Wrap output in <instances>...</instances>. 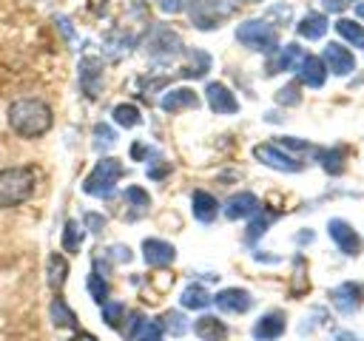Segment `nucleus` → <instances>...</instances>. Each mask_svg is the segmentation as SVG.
<instances>
[{
    "label": "nucleus",
    "instance_id": "47",
    "mask_svg": "<svg viewBox=\"0 0 364 341\" xmlns=\"http://www.w3.org/2000/svg\"><path fill=\"white\" fill-rule=\"evenodd\" d=\"M239 3H259V0H239Z\"/></svg>",
    "mask_w": 364,
    "mask_h": 341
},
{
    "label": "nucleus",
    "instance_id": "4",
    "mask_svg": "<svg viewBox=\"0 0 364 341\" xmlns=\"http://www.w3.org/2000/svg\"><path fill=\"white\" fill-rule=\"evenodd\" d=\"M236 40L242 45L253 48V51H262V54H270V51L279 48V34L267 20H245V23H239Z\"/></svg>",
    "mask_w": 364,
    "mask_h": 341
},
{
    "label": "nucleus",
    "instance_id": "31",
    "mask_svg": "<svg viewBox=\"0 0 364 341\" xmlns=\"http://www.w3.org/2000/svg\"><path fill=\"white\" fill-rule=\"evenodd\" d=\"M273 219H276V213L259 207V210L253 213V222L247 224V242H259V239L267 233V227L273 224Z\"/></svg>",
    "mask_w": 364,
    "mask_h": 341
},
{
    "label": "nucleus",
    "instance_id": "30",
    "mask_svg": "<svg viewBox=\"0 0 364 341\" xmlns=\"http://www.w3.org/2000/svg\"><path fill=\"white\" fill-rule=\"evenodd\" d=\"M111 117H114V122H117L119 128H136V125L142 122L139 108H136V105H131V102H119V105H114Z\"/></svg>",
    "mask_w": 364,
    "mask_h": 341
},
{
    "label": "nucleus",
    "instance_id": "35",
    "mask_svg": "<svg viewBox=\"0 0 364 341\" xmlns=\"http://www.w3.org/2000/svg\"><path fill=\"white\" fill-rule=\"evenodd\" d=\"M159 324H162V330H168L171 335H185V332H188V321H185V315L176 313V310H168V313L159 318Z\"/></svg>",
    "mask_w": 364,
    "mask_h": 341
},
{
    "label": "nucleus",
    "instance_id": "18",
    "mask_svg": "<svg viewBox=\"0 0 364 341\" xmlns=\"http://www.w3.org/2000/svg\"><path fill=\"white\" fill-rule=\"evenodd\" d=\"M324 80H327L324 63H321L318 57H313V54L301 57V63H299V82H304V85H310V88H321Z\"/></svg>",
    "mask_w": 364,
    "mask_h": 341
},
{
    "label": "nucleus",
    "instance_id": "17",
    "mask_svg": "<svg viewBox=\"0 0 364 341\" xmlns=\"http://www.w3.org/2000/svg\"><path fill=\"white\" fill-rule=\"evenodd\" d=\"M196 105H199V97H196V91H193V88H188V85L171 88V91H165V94H162V99H159V108H162V111H168V114L182 111V108H196Z\"/></svg>",
    "mask_w": 364,
    "mask_h": 341
},
{
    "label": "nucleus",
    "instance_id": "6",
    "mask_svg": "<svg viewBox=\"0 0 364 341\" xmlns=\"http://www.w3.org/2000/svg\"><path fill=\"white\" fill-rule=\"evenodd\" d=\"M145 48H148V54L154 60H171V57L185 51L182 48V37L168 26H154V31L145 40Z\"/></svg>",
    "mask_w": 364,
    "mask_h": 341
},
{
    "label": "nucleus",
    "instance_id": "24",
    "mask_svg": "<svg viewBox=\"0 0 364 341\" xmlns=\"http://www.w3.org/2000/svg\"><path fill=\"white\" fill-rule=\"evenodd\" d=\"M46 270H48V287L54 293H60L63 284H65V278H68V261L60 253H51L48 261H46Z\"/></svg>",
    "mask_w": 364,
    "mask_h": 341
},
{
    "label": "nucleus",
    "instance_id": "29",
    "mask_svg": "<svg viewBox=\"0 0 364 341\" xmlns=\"http://www.w3.org/2000/svg\"><path fill=\"white\" fill-rule=\"evenodd\" d=\"M333 28H336V34H338L341 40H347L350 45L364 48V26H361V23H355V20H350V17H341Z\"/></svg>",
    "mask_w": 364,
    "mask_h": 341
},
{
    "label": "nucleus",
    "instance_id": "3",
    "mask_svg": "<svg viewBox=\"0 0 364 341\" xmlns=\"http://www.w3.org/2000/svg\"><path fill=\"white\" fill-rule=\"evenodd\" d=\"M122 173H125V168H122L119 159L102 156V159H97V165L91 168V173L85 176L82 190H85L88 196H100V199H102V196H111Z\"/></svg>",
    "mask_w": 364,
    "mask_h": 341
},
{
    "label": "nucleus",
    "instance_id": "22",
    "mask_svg": "<svg viewBox=\"0 0 364 341\" xmlns=\"http://www.w3.org/2000/svg\"><path fill=\"white\" fill-rule=\"evenodd\" d=\"M301 45H296V43H287L282 51H279V57L276 60H270V65H267V71L273 74V71H290V68H299V63H301Z\"/></svg>",
    "mask_w": 364,
    "mask_h": 341
},
{
    "label": "nucleus",
    "instance_id": "10",
    "mask_svg": "<svg viewBox=\"0 0 364 341\" xmlns=\"http://www.w3.org/2000/svg\"><path fill=\"white\" fill-rule=\"evenodd\" d=\"M327 233H330V239L336 242V247H338L341 253L355 256V253L361 250V239H358V233L353 230L350 222H344V219H330V222H327Z\"/></svg>",
    "mask_w": 364,
    "mask_h": 341
},
{
    "label": "nucleus",
    "instance_id": "28",
    "mask_svg": "<svg viewBox=\"0 0 364 341\" xmlns=\"http://www.w3.org/2000/svg\"><path fill=\"white\" fill-rule=\"evenodd\" d=\"M179 304H182L185 310H205V307L210 304V293H208L202 284H188V287L182 290V296H179Z\"/></svg>",
    "mask_w": 364,
    "mask_h": 341
},
{
    "label": "nucleus",
    "instance_id": "32",
    "mask_svg": "<svg viewBox=\"0 0 364 341\" xmlns=\"http://www.w3.org/2000/svg\"><path fill=\"white\" fill-rule=\"evenodd\" d=\"M316 156H318V165H321L330 176H336V173L344 170V151H341V148H327V151H318Z\"/></svg>",
    "mask_w": 364,
    "mask_h": 341
},
{
    "label": "nucleus",
    "instance_id": "36",
    "mask_svg": "<svg viewBox=\"0 0 364 341\" xmlns=\"http://www.w3.org/2000/svg\"><path fill=\"white\" fill-rule=\"evenodd\" d=\"M114 142H117L114 128H111V125H105V122H97V125H94V148L105 151V148H111Z\"/></svg>",
    "mask_w": 364,
    "mask_h": 341
},
{
    "label": "nucleus",
    "instance_id": "37",
    "mask_svg": "<svg viewBox=\"0 0 364 341\" xmlns=\"http://www.w3.org/2000/svg\"><path fill=\"white\" fill-rule=\"evenodd\" d=\"M122 315H125V307L119 304V301H105L102 304V318H105V324L108 327H122Z\"/></svg>",
    "mask_w": 364,
    "mask_h": 341
},
{
    "label": "nucleus",
    "instance_id": "20",
    "mask_svg": "<svg viewBox=\"0 0 364 341\" xmlns=\"http://www.w3.org/2000/svg\"><path fill=\"white\" fill-rule=\"evenodd\" d=\"M193 332L202 338V341H225L228 338V327L222 318L216 315H202L196 324H193Z\"/></svg>",
    "mask_w": 364,
    "mask_h": 341
},
{
    "label": "nucleus",
    "instance_id": "42",
    "mask_svg": "<svg viewBox=\"0 0 364 341\" xmlns=\"http://www.w3.org/2000/svg\"><path fill=\"white\" fill-rule=\"evenodd\" d=\"M108 256H111L114 261H131V250H128L125 244H111V247H108Z\"/></svg>",
    "mask_w": 364,
    "mask_h": 341
},
{
    "label": "nucleus",
    "instance_id": "25",
    "mask_svg": "<svg viewBox=\"0 0 364 341\" xmlns=\"http://www.w3.org/2000/svg\"><path fill=\"white\" fill-rule=\"evenodd\" d=\"M131 341H162V324L145 315H136L134 330H131Z\"/></svg>",
    "mask_w": 364,
    "mask_h": 341
},
{
    "label": "nucleus",
    "instance_id": "11",
    "mask_svg": "<svg viewBox=\"0 0 364 341\" xmlns=\"http://www.w3.org/2000/svg\"><path fill=\"white\" fill-rule=\"evenodd\" d=\"M205 99H208V108L213 114H236L239 111V99L233 97V91L225 82H208Z\"/></svg>",
    "mask_w": 364,
    "mask_h": 341
},
{
    "label": "nucleus",
    "instance_id": "26",
    "mask_svg": "<svg viewBox=\"0 0 364 341\" xmlns=\"http://www.w3.org/2000/svg\"><path fill=\"white\" fill-rule=\"evenodd\" d=\"M122 199H125V202H128V207H131L128 219H139V216H145V213H148V207H151V196H148L142 188H136V185L125 188Z\"/></svg>",
    "mask_w": 364,
    "mask_h": 341
},
{
    "label": "nucleus",
    "instance_id": "34",
    "mask_svg": "<svg viewBox=\"0 0 364 341\" xmlns=\"http://www.w3.org/2000/svg\"><path fill=\"white\" fill-rule=\"evenodd\" d=\"M88 293H91V298L97 301V304H105L108 301V281L102 278V273L100 270H94L91 276H88Z\"/></svg>",
    "mask_w": 364,
    "mask_h": 341
},
{
    "label": "nucleus",
    "instance_id": "23",
    "mask_svg": "<svg viewBox=\"0 0 364 341\" xmlns=\"http://www.w3.org/2000/svg\"><path fill=\"white\" fill-rule=\"evenodd\" d=\"M185 57H188V63H185V68H182L185 77H205L208 68H210V63H213L210 54L202 51V48H185Z\"/></svg>",
    "mask_w": 364,
    "mask_h": 341
},
{
    "label": "nucleus",
    "instance_id": "40",
    "mask_svg": "<svg viewBox=\"0 0 364 341\" xmlns=\"http://www.w3.org/2000/svg\"><path fill=\"white\" fill-rule=\"evenodd\" d=\"M85 224H88V230H91V233H102V230H105V216H102V213L88 210V213H85Z\"/></svg>",
    "mask_w": 364,
    "mask_h": 341
},
{
    "label": "nucleus",
    "instance_id": "45",
    "mask_svg": "<svg viewBox=\"0 0 364 341\" xmlns=\"http://www.w3.org/2000/svg\"><path fill=\"white\" fill-rule=\"evenodd\" d=\"M71 341H97V338H94L91 332H74V335H71Z\"/></svg>",
    "mask_w": 364,
    "mask_h": 341
},
{
    "label": "nucleus",
    "instance_id": "27",
    "mask_svg": "<svg viewBox=\"0 0 364 341\" xmlns=\"http://www.w3.org/2000/svg\"><path fill=\"white\" fill-rule=\"evenodd\" d=\"M48 315H51V324H54V327H77V313L65 304L63 296H54V298H51Z\"/></svg>",
    "mask_w": 364,
    "mask_h": 341
},
{
    "label": "nucleus",
    "instance_id": "39",
    "mask_svg": "<svg viewBox=\"0 0 364 341\" xmlns=\"http://www.w3.org/2000/svg\"><path fill=\"white\" fill-rule=\"evenodd\" d=\"M131 156L134 159H145V162H151V159H159V151H154V148H148V145H142V142H134L131 145Z\"/></svg>",
    "mask_w": 364,
    "mask_h": 341
},
{
    "label": "nucleus",
    "instance_id": "9",
    "mask_svg": "<svg viewBox=\"0 0 364 341\" xmlns=\"http://www.w3.org/2000/svg\"><path fill=\"white\" fill-rule=\"evenodd\" d=\"M213 304L222 310V313H230V315H242L253 307V296L242 287H225L213 296Z\"/></svg>",
    "mask_w": 364,
    "mask_h": 341
},
{
    "label": "nucleus",
    "instance_id": "19",
    "mask_svg": "<svg viewBox=\"0 0 364 341\" xmlns=\"http://www.w3.org/2000/svg\"><path fill=\"white\" fill-rule=\"evenodd\" d=\"M191 210H193L196 222L210 224V222L216 219V213H219V202H216V196L208 193V190H193V196H191Z\"/></svg>",
    "mask_w": 364,
    "mask_h": 341
},
{
    "label": "nucleus",
    "instance_id": "2",
    "mask_svg": "<svg viewBox=\"0 0 364 341\" xmlns=\"http://www.w3.org/2000/svg\"><path fill=\"white\" fill-rule=\"evenodd\" d=\"M34 190V170L14 165L0 170V207H17L23 205Z\"/></svg>",
    "mask_w": 364,
    "mask_h": 341
},
{
    "label": "nucleus",
    "instance_id": "7",
    "mask_svg": "<svg viewBox=\"0 0 364 341\" xmlns=\"http://www.w3.org/2000/svg\"><path fill=\"white\" fill-rule=\"evenodd\" d=\"M253 156L264 165V168H273V170H282V173H299L301 170V162L296 156H290L287 151H282L279 145L273 142H262L253 148Z\"/></svg>",
    "mask_w": 364,
    "mask_h": 341
},
{
    "label": "nucleus",
    "instance_id": "46",
    "mask_svg": "<svg viewBox=\"0 0 364 341\" xmlns=\"http://www.w3.org/2000/svg\"><path fill=\"white\" fill-rule=\"evenodd\" d=\"M355 9H358V14H361V17H364V3H358V6H355Z\"/></svg>",
    "mask_w": 364,
    "mask_h": 341
},
{
    "label": "nucleus",
    "instance_id": "14",
    "mask_svg": "<svg viewBox=\"0 0 364 341\" xmlns=\"http://www.w3.org/2000/svg\"><path fill=\"white\" fill-rule=\"evenodd\" d=\"M284 330H287L284 313H282V310H270V313H264V315L253 324V338H256V341H276Z\"/></svg>",
    "mask_w": 364,
    "mask_h": 341
},
{
    "label": "nucleus",
    "instance_id": "12",
    "mask_svg": "<svg viewBox=\"0 0 364 341\" xmlns=\"http://www.w3.org/2000/svg\"><path fill=\"white\" fill-rule=\"evenodd\" d=\"M80 88L85 97H100L102 91V63L97 57H82L80 60Z\"/></svg>",
    "mask_w": 364,
    "mask_h": 341
},
{
    "label": "nucleus",
    "instance_id": "43",
    "mask_svg": "<svg viewBox=\"0 0 364 341\" xmlns=\"http://www.w3.org/2000/svg\"><path fill=\"white\" fill-rule=\"evenodd\" d=\"M353 0H321V6L327 9V11H341L344 6H350Z\"/></svg>",
    "mask_w": 364,
    "mask_h": 341
},
{
    "label": "nucleus",
    "instance_id": "16",
    "mask_svg": "<svg viewBox=\"0 0 364 341\" xmlns=\"http://www.w3.org/2000/svg\"><path fill=\"white\" fill-rule=\"evenodd\" d=\"M259 207H262V205H259V199H256L250 190H239V193H233V196L225 202V216H228L230 222H236V219L253 216Z\"/></svg>",
    "mask_w": 364,
    "mask_h": 341
},
{
    "label": "nucleus",
    "instance_id": "44",
    "mask_svg": "<svg viewBox=\"0 0 364 341\" xmlns=\"http://www.w3.org/2000/svg\"><path fill=\"white\" fill-rule=\"evenodd\" d=\"M336 341H361L355 332H350V330H341V332H336Z\"/></svg>",
    "mask_w": 364,
    "mask_h": 341
},
{
    "label": "nucleus",
    "instance_id": "33",
    "mask_svg": "<svg viewBox=\"0 0 364 341\" xmlns=\"http://www.w3.org/2000/svg\"><path fill=\"white\" fill-rule=\"evenodd\" d=\"M80 244H82V227H80V222L68 219V222H65V227H63V250L77 253V250H80Z\"/></svg>",
    "mask_w": 364,
    "mask_h": 341
},
{
    "label": "nucleus",
    "instance_id": "5",
    "mask_svg": "<svg viewBox=\"0 0 364 341\" xmlns=\"http://www.w3.org/2000/svg\"><path fill=\"white\" fill-rule=\"evenodd\" d=\"M188 11H191V20L196 28L210 31V28H219V23L230 14V6L225 0H191Z\"/></svg>",
    "mask_w": 364,
    "mask_h": 341
},
{
    "label": "nucleus",
    "instance_id": "41",
    "mask_svg": "<svg viewBox=\"0 0 364 341\" xmlns=\"http://www.w3.org/2000/svg\"><path fill=\"white\" fill-rule=\"evenodd\" d=\"M188 3H191V0H156V6H159L162 11H168V14H179V11H185Z\"/></svg>",
    "mask_w": 364,
    "mask_h": 341
},
{
    "label": "nucleus",
    "instance_id": "8",
    "mask_svg": "<svg viewBox=\"0 0 364 341\" xmlns=\"http://www.w3.org/2000/svg\"><path fill=\"white\" fill-rule=\"evenodd\" d=\"M330 301H333V307H336L338 313L350 315V313H355V310L361 307V301H364V287H361L358 281H344V284H338V287L330 290Z\"/></svg>",
    "mask_w": 364,
    "mask_h": 341
},
{
    "label": "nucleus",
    "instance_id": "38",
    "mask_svg": "<svg viewBox=\"0 0 364 341\" xmlns=\"http://www.w3.org/2000/svg\"><path fill=\"white\" fill-rule=\"evenodd\" d=\"M276 102L279 105H299L301 102V91H299V82H287L276 91Z\"/></svg>",
    "mask_w": 364,
    "mask_h": 341
},
{
    "label": "nucleus",
    "instance_id": "1",
    "mask_svg": "<svg viewBox=\"0 0 364 341\" xmlns=\"http://www.w3.org/2000/svg\"><path fill=\"white\" fill-rule=\"evenodd\" d=\"M6 117H9L11 131L20 134V136H26V139H37V136L48 134L51 125H54L51 108L43 99H37V97H20V99H14L9 105V111H6Z\"/></svg>",
    "mask_w": 364,
    "mask_h": 341
},
{
    "label": "nucleus",
    "instance_id": "13",
    "mask_svg": "<svg viewBox=\"0 0 364 341\" xmlns=\"http://www.w3.org/2000/svg\"><path fill=\"white\" fill-rule=\"evenodd\" d=\"M142 259L151 267H168L176 259V247L165 239H145L142 242Z\"/></svg>",
    "mask_w": 364,
    "mask_h": 341
},
{
    "label": "nucleus",
    "instance_id": "21",
    "mask_svg": "<svg viewBox=\"0 0 364 341\" xmlns=\"http://www.w3.org/2000/svg\"><path fill=\"white\" fill-rule=\"evenodd\" d=\"M296 31H299V37H304V40H318V37H324V31H327V17L318 14V11H310V14H304V17L296 23Z\"/></svg>",
    "mask_w": 364,
    "mask_h": 341
},
{
    "label": "nucleus",
    "instance_id": "15",
    "mask_svg": "<svg viewBox=\"0 0 364 341\" xmlns=\"http://www.w3.org/2000/svg\"><path fill=\"white\" fill-rule=\"evenodd\" d=\"M321 63H324L327 71H333V74H338V77H344V74H350V71L355 68L353 54H350L344 45H338V43H327V45H324Z\"/></svg>",
    "mask_w": 364,
    "mask_h": 341
}]
</instances>
